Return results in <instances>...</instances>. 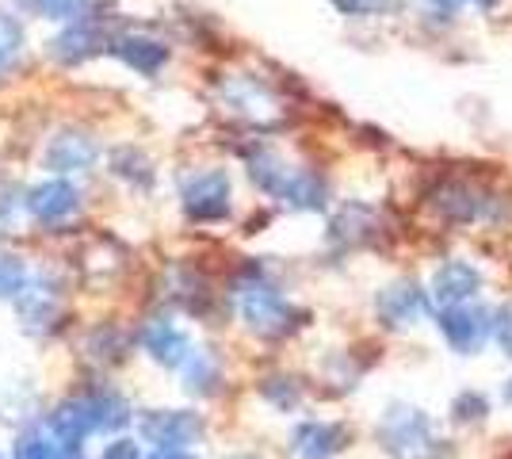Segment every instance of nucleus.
Masks as SVG:
<instances>
[{"instance_id": "obj_1", "label": "nucleus", "mask_w": 512, "mask_h": 459, "mask_svg": "<svg viewBox=\"0 0 512 459\" xmlns=\"http://www.w3.org/2000/svg\"><path fill=\"white\" fill-rule=\"evenodd\" d=\"M249 176L264 196L279 199L283 207L291 211H321L325 207V180L318 173H306L299 165L283 161L272 150H256L249 153Z\"/></svg>"}, {"instance_id": "obj_2", "label": "nucleus", "mask_w": 512, "mask_h": 459, "mask_svg": "<svg viewBox=\"0 0 512 459\" xmlns=\"http://www.w3.org/2000/svg\"><path fill=\"white\" fill-rule=\"evenodd\" d=\"M375 440L383 444L390 459H440L444 456V440L436 433L432 417L417 406H390L383 421L375 425Z\"/></svg>"}, {"instance_id": "obj_3", "label": "nucleus", "mask_w": 512, "mask_h": 459, "mask_svg": "<svg viewBox=\"0 0 512 459\" xmlns=\"http://www.w3.org/2000/svg\"><path fill=\"white\" fill-rule=\"evenodd\" d=\"M237 310L245 318V326L260 337H283L299 322V310L283 299L276 284H268L260 272L237 284Z\"/></svg>"}, {"instance_id": "obj_4", "label": "nucleus", "mask_w": 512, "mask_h": 459, "mask_svg": "<svg viewBox=\"0 0 512 459\" xmlns=\"http://www.w3.org/2000/svg\"><path fill=\"white\" fill-rule=\"evenodd\" d=\"M428 203L440 219L455 222V226H478V222L501 219V199L493 196L490 188L470 184V180H444Z\"/></svg>"}, {"instance_id": "obj_5", "label": "nucleus", "mask_w": 512, "mask_h": 459, "mask_svg": "<svg viewBox=\"0 0 512 459\" xmlns=\"http://www.w3.org/2000/svg\"><path fill=\"white\" fill-rule=\"evenodd\" d=\"M436 326H440V333H444V341H448L451 349L467 356V352H478L490 341L493 318L478 303H455V306H440Z\"/></svg>"}, {"instance_id": "obj_6", "label": "nucleus", "mask_w": 512, "mask_h": 459, "mask_svg": "<svg viewBox=\"0 0 512 459\" xmlns=\"http://www.w3.org/2000/svg\"><path fill=\"white\" fill-rule=\"evenodd\" d=\"M184 211L195 222H218L230 215V176L226 173H195L184 180Z\"/></svg>"}, {"instance_id": "obj_7", "label": "nucleus", "mask_w": 512, "mask_h": 459, "mask_svg": "<svg viewBox=\"0 0 512 459\" xmlns=\"http://www.w3.org/2000/svg\"><path fill=\"white\" fill-rule=\"evenodd\" d=\"M428 310L425 291L413 284V280H394L375 295V314L383 318V326L390 329H406L413 322H421Z\"/></svg>"}, {"instance_id": "obj_8", "label": "nucleus", "mask_w": 512, "mask_h": 459, "mask_svg": "<svg viewBox=\"0 0 512 459\" xmlns=\"http://www.w3.org/2000/svg\"><path fill=\"white\" fill-rule=\"evenodd\" d=\"M348 429L341 421H302L291 437L295 459H337L348 448Z\"/></svg>"}, {"instance_id": "obj_9", "label": "nucleus", "mask_w": 512, "mask_h": 459, "mask_svg": "<svg viewBox=\"0 0 512 459\" xmlns=\"http://www.w3.org/2000/svg\"><path fill=\"white\" fill-rule=\"evenodd\" d=\"M482 291V272L470 261H448L432 272V299L436 306L470 303Z\"/></svg>"}, {"instance_id": "obj_10", "label": "nucleus", "mask_w": 512, "mask_h": 459, "mask_svg": "<svg viewBox=\"0 0 512 459\" xmlns=\"http://www.w3.org/2000/svg\"><path fill=\"white\" fill-rule=\"evenodd\" d=\"M203 433V421L195 414H176V410H165V414L146 417V437L157 444V448H188L195 444Z\"/></svg>"}, {"instance_id": "obj_11", "label": "nucleus", "mask_w": 512, "mask_h": 459, "mask_svg": "<svg viewBox=\"0 0 512 459\" xmlns=\"http://www.w3.org/2000/svg\"><path fill=\"white\" fill-rule=\"evenodd\" d=\"M111 54L123 66L134 69V73H142V77H153L157 69L169 62V46L150 39V35H123V39L111 43Z\"/></svg>"}, {"instance_id": "obj_12", "label": "nucleus", "mask_w": 512, "mask_h": 459, "mask_svg": "<svg viewBox=\"0 0 512 459\" xmlns=\"http://www.w3.org/2000/svg\"><path fill=\"white\" fill-rule=\"evenodd\" d=\"M104 50V35H100V27H92L88 20L81 23H69L62 35L50 43V54L65 62V66H77V62H88V58H96Z\"/></svg>"}, {"instance_id": "obj_13", "label": "nucleus", "mask_w": 512, "mask_h": 459, "mask_svg": "<svg viewBox=\"0 0 512 459\" xmlns=\"http://www.w3.org/2000/svg\"><path fill=\"white\" fill-rule=\"evenodd\" d=\"M27 211L39 222H46V226H54V222L69 219V215L77 211V192H73L65 180H46V184H39V188L27 196Z\"/></svg>"}, {"instance_id": "obj_14", "label": "nucleus", "mask_w": 512, "mask_h": 459, "mask_svg": "<svg viewBox=\"0 0 512 459\" xmlns=\"http://www.w3.org/2000/svg\"><path fill=\"white\" fill-rule=\"evenodd\" d=\"M92 161H96V142L88 134H77V131L58 134L50 142V150H46V165L54 173H77V169H88Z\"/></svg>"}, {"instance_id": "obj_15", "label": "nucleus", "mask_w": 512, "mask_h": 459, "mask_svg": "<svg viewBox=\"0 0 512 459\" xmlns=\"http://www.w3.org/2000/svg\"><path fill=\"white\" fill-rule=\"evenodd\" d=\"M222 96H226V104L237 111V115H245V119H268L272 111H276V100H272V92L264 85H256L253 77H237L230 85L222 88Z\"/></svg>"}, {"instance_id": "obj_16", "label": "nucleus", "mask_w": 512, "mask_h": 459, "mask_svg": "<svg viewBox=\"0 0 512 459\" xmlns=\"http://www.w3.org/2000/svg\"><path fill=\"white\" fill-rule=\"evenodd\" d=\"M146 349H150L153 360H161L165 368H180L188 356H192V345L184 337V329H176L172 322H153L146 329Z\"/></svg>"}, {"instance_id": "obj_17", "label": "nucleus", "mask_w": 512, "mask_h": 459, "mask_svg": "<svg viewBox=\"0 0 512 459\" xmlns=\"http://www.w3.org/2000/svg\"><path fill=\"white\" fill-rule=\"evenodd\" d=\"M333 238L337 241H348V245H360V241L371 238V230H375V211L371 207H360V203H352V207H344L341 215L333 219Z\"/></svg>"}, {"instance_id": "obj_18", "label": "nucleus", "mask_w": 512, "mask_h": 459, "mask_svg": "<svg viewBox=\"0 0 512 459\" xmlns=\"http://www.w3.org/2000/svg\"><path fill=\"white\" fill-rule=\"evenodd\" d=\"M20 4L27 12H39V16L58 23L92 20V8H96V0H20Z\"/></svg>"}, {"instance_id": "obj_19", "label": "nucleus", "mask_w": 512, "mask_h": 459, "mask_svg": "<svg viewBox=\"0 0 512 459\" xmlns=\"http://www.w3.org/2000/svg\"><path fill=\"white\" fill-rule=\"evenodd\" d=\"M20 46H23V27L8 12H0V69H8L16 62Z\"/></svg>"}, {"instance_id": "obj_20", "label": "nucleus", "mask_w": 512, "mask_h": 459, "mask_svg": "<svg viewBox=\"0 0 512 459\" xmlns=\"http://www.w3.org/2000/svg\"><path fill=\"white\" fill-rule=\"evenodd\" d=\"M486 414H490V402H486V394H478V391H463L455 402H451V417H455L459 425L482 421Z\"/></svg>"}, {"instance_id": "obj_21", "label": "nucleus", "mask_w": 512, "mask_h": 459, "mask_svg": "<svg viewBox=\"0 0 512 459\" xmlns=\"http://www.w3.org/2000/svg\"><path fill=\"white\" fill-rule=\"evenodd\" d=\"M333 8L341 16H356V20H367V16H386L398 8V0H333Z\"/></svg>"}, {"instance_id": "obj_22", "label": "nucleus", "mask_w": 512, "mask_h": 459, "mask_svg": "<svg viewBox=\"0 0 512 459\" xmlns=\"http://www.w3.org/2000/svg\"><path fill=\"white\" fill-rule=\"evenodd\" d=\"M264 398H272L279 410H295L302 394L291 379H268V383H264Z\"/></svg>"}, {"instance_id": "obj_23", "label": "nucleus", "mask_w": 512, "mask_h": 459, "mask_svg": "<svg viewBox=\"0 0 512 459\" xmlns=\"http://www.w3.org/2000/svg\"><path fill=\"white\" fill-rule=\"evenodd\" d=\"M16 459H65V456H62V444H54V440L46 437H27L20 440Z\"/></svg>"}, {"instance_id": "obj_24", "label": "nucleus", "mask_w": 512, "mask_h": 459, "mask_svg": "<svg viewBox=\"0 0 512 459\" xmlns=\"http://www.w3.org/2000/svg\"><path fill=\"white\" fill-rule=\"evenodd\" d=\"M493 341L501 345L505 356H512V303H505L493 314Z\"/></svg>"}, {"instance_id": "obj_25", "label": "nucleus", "mask_w": 512, "mask_h": 459, "mask_svg": "<svg viewBox=\"0 0 512 459\" xmlns=\"http://www.w3.org/2000/svg\"><path fill=\"white\" fill-rule=\"evenodd\" d=\"M23 284V268L16 261H0V295H12V291H20Z\"/></svg>"}, {"instance_id": "obj_26", "label": "nucleus", "mask_w": 512, "mask_h": 459, "mask_svg": "<svg viewBox=\"0 0 512 459\" xmlns=\"http://www.w3.org/2000/svg\"><path fill=\"white\" fill-rule=\"evenodd\" d=\"M436 12H451V8H459V4H470V8H493L497 0H428Z\"/></svg>"}, {"instance_id": "obj_27", "label": "nucleus", "mask_w": 512, "mask_h": 459, "mask_svg": "<svg viewBox=\"0 0 512 459\" xmlns=\"http://www.w3.org/2000/svg\"><path fill=\"white\" fill-rule=\"evenodd\" d=\"M104 459H138V448H134L130 440H119V444H111V448H107Z\"/></svg>"}, {"instance_id": "obj_28", "label": "nucleus", "mask_w": 512, "mask_h": 459, "mask_svg": "<svg viewBox=\"0 0 512 459\" xmlns=\"http://www.w3.org/2000/svg\"><path fill=\"white\" fill-rule=\"evenodd\" d=\"M150 459H192V456H188L184 448H157Z\"/></svg>"}, {"instance_id": "obj_29", "label": "nucleus", "mask_w": 512, "mask_h": 459, "mask_svg": "<svg viewBox=\"0 0 512 459\" xmlns=\"http://www.w3.org/2000/svg\"><path fill=\"white\" fill-rule=\"evenodd\" d=\"M505 398H509V402H512V379H509V387H505Z\"/></svg>"}, {"instance_id": "obj_30", "label": "nucleus", "mask_w": 512, "mask_h": 459, "mask_svg": "<svg viewBox=\"0 0 512 459\" xmlns=\"http://www.w3.org/2000/svg\"><path fill=\"white\" fill-rule=\"evenodd\" d=\"M234 459H256V456H234Z\"/></svg>"}]
</instances>
